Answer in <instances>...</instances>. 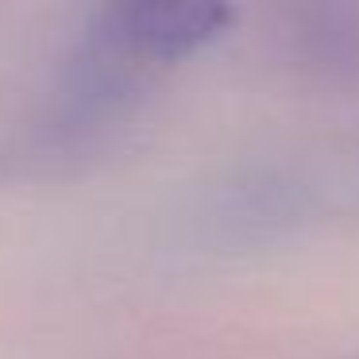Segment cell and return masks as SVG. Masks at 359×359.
<instances>
[{"mask_svg": "<svg viewBox=\"0 0 359 359\" xmlns=\"http://www.w3.org/2000/svg\"><path fill=\"white\" fill-rule=\"evenodd\" d=\"M228 24H232V8L212 0H132L104 8L101 32L116 50L174 62L212 43Z\"/></svg>", "mask_w": 359, "mask_h": 359, "instance_id": "6da1fadb", "label": "cell"}]
</instances>
